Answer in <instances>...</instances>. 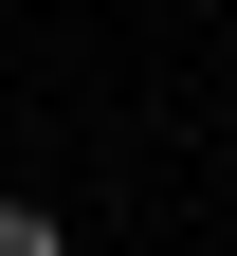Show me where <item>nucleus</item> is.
Returning <instances> with one entry per match:
<instances>
[{
    "label": "nucleus",
    "instance_id": "f257e3e1",
    "mask_svg": "<svg viewBox=\"0 0 237 256\" xmlns=\"http://www.w3.org/2000/svg\"><path fill=\"white\" fill-rule=\"evenodd\" d=\"M0 256H73V220L55 202H0Z\"/></svg>",
    "mask_w": 237,
    "mask_h": 256
}]
</instances>
